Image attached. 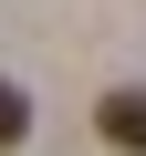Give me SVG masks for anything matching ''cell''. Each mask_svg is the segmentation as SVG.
<instances>
[{
	"label": "cell",
	"instance_id": "obj_1",
	"mask_svg": "<svg viewBox=\"0 0 146 156\" xmlns=\"http://www.w3.org/2000/svg\"><path fill=\"white\" fill-rule=\"evenodd\" d=\"M94 135L125 146V156H146V94H104V104H94Z\"/></svg>",
	"mask_w": 146,
	"mask_h": 156
},
{
	"label": "cell",
	"instance_id": "obj_2",
	"mask_svg": "<svg viewBox=\"0 0 146 156\" xmlns=\"http://www.w3.org/2000/svg\"><path fill=\"white\" fill-rule=\"evenodd\" d=\"M21 135H31V94H21V83H0V146H21Z\"/></svg>",
	"mask_w": 146,
	"mask_h": 156
}]
</instances>
